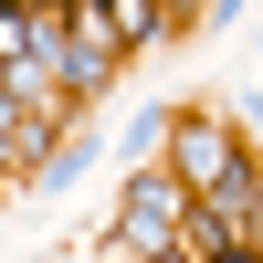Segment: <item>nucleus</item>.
Returning <instances> with one entry per match:
<instances>
[{"instance_id":"obj_1","label":"nucleus","mask_w":263,"mask_h":263,"mask_svg":"<svg viewBox=\"0 0 263 263\" xmlns=\"http://www.w3.org/2000/svg\"><path fill=\"white\" fill-rule=\"evenodd\" d=\"M190 179H200V190H221V179H232V147L211 137V126H190Z\"/></svg>"}]
</instances>
